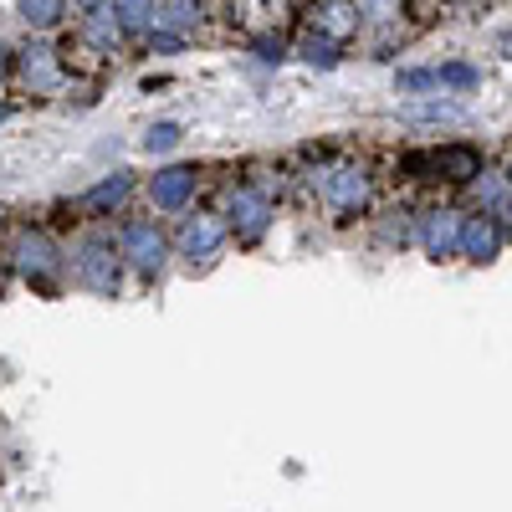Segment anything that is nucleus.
Returning <instances> with one entry per match:
<instances>
[{
  "label": "nucleus",
  "mask_w": 512,
  "mask_h": 512,
  "mask_svg": "<svg viewBox=\"0 0 512 512\" xmlns=\"http://www.w3.org/2000/svg\"><path fill=\"white\" fill-rule=\"evenodd\" d=\"M400 88H405V93H425V88H441V82H436V67H410V72H400Z\"/></svg>",
  "instance_id": "obj_2"
},
{
  "label": "nucleus",
  "mask_w": 512,
  "mask_h": 512,
  "mask_svg": "<svg viewBox=\"0 0 512 512\" xmlns=\"http://www.w3.org/2000/svg\"><path fill=\"white\" fill-rule=\"evenodd\" d=\"M492 226H472V231H466V246H472V251H492Z\"/></svg>",
  "instance_id": "obj_4"
},
{
  "label": "nucleus",
  "mask_w": 512,
  "mask_h": 512,
  "mask_svg": "<svg viewBox=\"0 0 512 512\" xmlns=\"http://www.w3.org/2000/svg\"><path fill=\"white\" fill-rule=\"evenodd\" d=\"M436 82H441V88H472L477 72L466 62H446V67H436Z\"/></svg>",
  "instance_id": "obj_1"
},
{
  "label": "nucleus",
  "mask_w": 512,
  "mask_h": 512,
  "mask_svg": "<svg viewBox=\"0 0 512 512\" xmlns=\"http://www.w3.org/2000/svg\"><path fill=\"white\" fill-rule=\"evenodd\" d=\"M354 11L369 16V21H384V16H395V11H400V0H354Z\"/></svg>",
  "instance_id": "obj_3"
},
{
  "label": "nucleus",
  "mask_w": 512,
  "mask_h": 512,
  "mask_svg": "<svg viewBox=\"0 0 512 512\" xmlns=\"http://www.w3.org/2000/svg\"><path fill=\"white\" fill-rule=\"evenodd\" d=\"M26 6V16H36V21H52L57 16V0H21Z\"/></svg>",
  "instance_id": "obj_5"
},
{
  "label": "nucleus",
  "mask_w": 512,
  "mask_h": 512,
  "mask_svg": "<svg viewBox=\"0 0 512 512\" xmlns=\"http://www.w3.org/2000/svg\"><path fill=\"white\" fill-rule=\"evenodd\" d=\"M502 52H507V62H512V36H502Z\"/></svg>",
  "instance_id": "obj_6"
}]
</instances>
